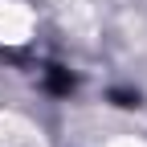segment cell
<instances>
[{"instance_id":"obj_1","label":"cell","mask_w":147,"mask_h":147,"mask_svg":"<svg viewBox=\"0 0 147 147\" xmlns=\"http://www.w3.org/2000/svg\"><path fill=\"white\" fill-rule=\"evenodd\" d=\"M45 37V12L37 0H0V53L25 57Z\"/></svg>"},{"instance_id":"obj_2","label":"cell","mask_w":147,"mask_h":147,"mask_svg":"<svg viewBox=\"0 0 147 147\" xmlns=\"http://www.w3.org/2000/svg\"><path fill=\"white\" fill-rule=\"evenodd\" d=\"M0 147H53L49 135L21 110H0Z\"/></svg>"},{"instance_id":"obj_3","label":"cell","mask_w":147,"mask_h":147,"mask_svg":"<svg viewBox=\"0 0 147 147\" xmlns=\"http://www.w3.org/2000/svg\"><path fill=\"white\" fill-rule=\"evenodd\" d=\"M94 147H147V135L143 131H131V127H115V131L98 135Z\"/></svg>"}]
</instances>
